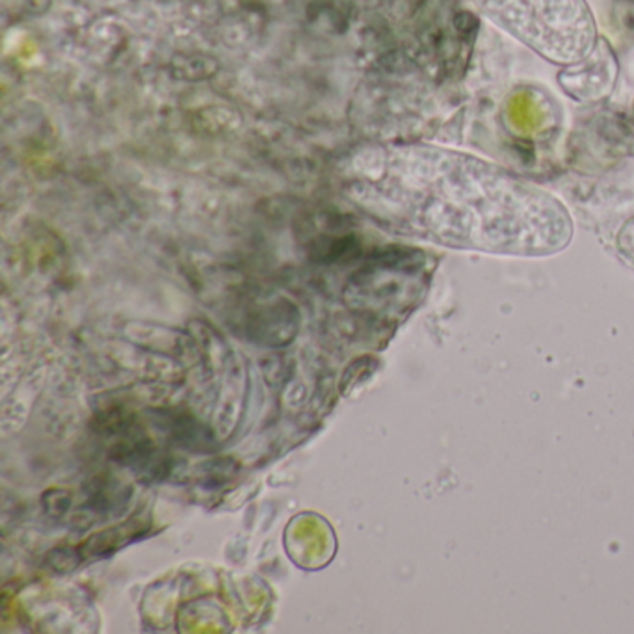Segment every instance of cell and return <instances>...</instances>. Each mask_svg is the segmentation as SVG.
<instances>
[{
  "mask_svg": "<svg viewBox=\"0 0 634 634\" xmlns=\"http://www.w3.org/2000/svg\"><path fill=\"white\" fill-rule=\"evenodd\" d=\"M491 14L527 42L554 53H580L589 45L591 25L580 0H480Z\"/></svg>",
  "mask_w": 634,
  "mask_h": 634,
  "instance_id": "obj_1",
  "label": "cell"
},
{
  "mask_svg": "<svg viewBox=\"0 0 634 634\" xmlns=\"http://www.w3.org/2000/svg\"><path fill=\"white\" fill-rule=\"evenodd\" d=\"M97 433L106 441L108 458L129 469L134 477L145 484L166 480L173 458L158 449L142 424L122 410H108L97 417Z\"/></svg>",
  "mask_w": 634,
  "mask_h": 634,
  "instance_id": "obj_2",
  "label": "cell"
},
{
  "mask_svg": "<svg viewBox=\"0 0 634 634\" xmlns=\"http://www.w3.org/2000/svg\"><path fill=\"white\" fill-rule=\"evenodd\" d=\"M145 413L151 426L170 445L195 454H207L216 449L214 431L190 411L179 408H151Z\"/></svg>",
  "mask_w": 634,
  "mask_h": 634,
  "instance_id": "obj_3",
  "label": "cell"
},
{
  "mask_svg": "<svg viewBox=\"0 0 634 634\" xmlns=\"http://www.w3.org/2000/svg\"><path fill=\"white\" fill-rule=\"evenodd\" d=\"M129 499L131 486L114 479L112 474H99L88 484L83 510H88L92 518H108L120 511V508H125Z\"/></svg>",
  "mask_w": 634,
  "mask_h": 634,
  "instance_id": "obj_4",
  "label": "cell"
},
{
  "mask_svg": "<svg viewBox=\"0 0 634 634\" xmlns=\"http://www.w3.org/2000/svg\"><path fill=\"white\" fill-rule=\"evenodd\" d=\"M144 532H145V529L133 530L131 523H125L122 527H114V529H108L106 532L94 536L92 540H88L84 543V549L88 554H99V557H103V554L114 552L115 549L131 543L136 538V534H144Z\"/></svg>",
  "mask_w": 634,
  "mask_h": 634,
  "instance_id": "obj_5",
  "label": "cell"
},
{
  "mask_svg": "<svg viewBox=\"0 0 634 634\" xmlns=\"http://www.w3.org/2000/svg\"><path fill=\"white\" fill-rule=\"evenodd\" d=\"M236 471H239V465L233 460H213L211 463L202 467L200 477L205 488H220L234 477Z\"/></svg>",
  "mask_w": 634,
  "mask_h": 634,
  "instance_id": "obj_6",
  "label": "cell"
},
{
  "mask_svg": "<svg viewBox=\"0 0 634 634\" xmlns=\"http://www.w3.org/2000/svg\"><path fill=\"white\" fill-rule=\"evenodd\" d=\"M42 504H44V510H45V513L49 515V518L60 520L71 510L73 495L69 491H65V490H49V491L44 493Z\"/></svg>",
  "mask_w": 634,
  "mask_h": 634,
  "instance_id": "obj_7",
  "label": "cell"
},
{
  "mask_svg": "<svg viewBox=\"0 0 634 634\" xmlns=\"http://www.w3.org/2000/svg\"><path fill=\"white\" fill-rule=\"evenodd\" d=\"M49 564L53 570L65 573L74 570L78 564H81V554L74 552V549H54L49 554Z\"/></svg>",
  "mask_w": 634,
  "mask_h": 634,
  "instance_id": "obj_8",
  "label": "cell"
},
{
  "mask_svg": "<svg viewBox=\"0 0 634 634\" xmlns=\"http://www.w3.org/2000/svg\"><path fill=\"white\" fill-rule=\"evenodd\" d=\"M477 26H479V21L474 19L471 14H467V12L460 14V15L456 17V28H458L461 34H471V32L477 30Z\"/></svg>",
  "mask_w": 634,
  "mask_h": 634,
  "instance_id": "obj_9",
  "label": "cell"
}]
</instances>
